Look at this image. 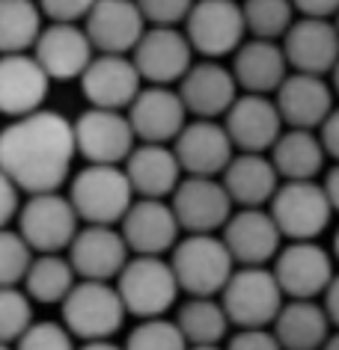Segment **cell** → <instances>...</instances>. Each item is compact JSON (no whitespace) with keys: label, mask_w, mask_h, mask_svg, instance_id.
<instances>
[{"label":"cell","mask_w":339,"mask_h":350,"mask_svg":"<svg viewBox=\"0 0 339 350\" xmlns=\"http://www.w3.org/2000/svg\"><path fill=\"white\" fill-rule=\"evenodd\" d=\"M75 154V125L57 110H33L0 131V170L27 196L63 187Z\"/></svg>","instance_id":"obj_1"},{"label":"cell","mask_w":339,"mask_h":350,"mask_svg":"<svg viewBox=\"0 0 339 350\" xmlns=\"http://www.w3.org/2000/svg\"><path fill=\"white\" fill-rule=\"evenodd\" d=\"M179 288L190 297H217L236 273V258L214 232H190L170 256Z\"/></svg>","instance_id":"obj_2"},{"label":"cell","mask_w":339,"mask_h":350,"mask_svg":"<svg viewBox=\"0 0 339 350\" xmlns=\"http://www.w3.org/2000/svg\"><path fill=\"white\" fill-rule=\"evenodd\" d=\"M68 199L84 223L116 226L137 193L123 163H86L68 185Z\"/></svg>","instance_id":"obj_3"},{"label":"cell","mask_w":339,"mask_h":350,"mask_svg":"<svg viewBox=\"0 0 339 350\" xmlns=\"http://www.w3.org/2000/svg\"><path fill=\"white\" fill-rule=\"evenodd\" d=\"M116 291L125 303V312L134 318H161L176 303L179 279L164 256H134L116 276Z\"/></svg>","instance_id":"obj_4"},{"label":"cell","mask_w":339,"mask_h":350,"mask_svg":"<svg viewBox=\"0 0 339 350\" xmlns=\"http://www.w3.org/2000/svg\"><path fill=\"white\" fill-rule=\"evenodd\" d=\"M125 303L116 285L101 279H81L63 300V323L75 338H110L125 321Z\"/></svg>","instance_id":"obj_5"},{"label":"cell","mask_w":339,"mask_h":350,"mask_svg":"<svg viewBox=\"0 0 339 350\" xmlns=\"http://www.w3.org/2000/svg\"><path fill=\"white\" fill-rule=\"evenodd\" d=\"M283 288L274 270L265 265L238 267L221 291V303L229 321L238 329L244 327H271L277 312L283 309Z\"/></svg>","instance_id":"obj_6"},{"label":"cell","mask_w":339,"mask_h":350,"mask_svg":"<svg viewBox=\"0 0 339 350\" xmlns=\"http://www.w3.org/2000/svg\"><path fill=\"white\" fill-rule=\"evenodd\" d=\"M77 229H81V217H77L72 199L63 196L60 190L30 193V199L18 211V232L33 252L68 250Z\"/></svg>","instance_id":"obj_7"},{"label":"cell","mask_w":339,"mask_h":350,"mask_svg":"<svg viewBox=\"0 0 339 350\" xmlns=\"http://www.w3.org/2000/svg\"><path fill=\"white\" fill-rule=\"evenodd\" d=\"M185 33L194 51L205 59L236 54L247 36L244 10L236 0H194L185 18Z\"/></svg>","instance_id":"obj_8"},{"label":"cell","mask_w":339,"mask_h":350,"mask_svg":"<svg viewBox=\"0 0 339 350\" xmlns=\"http://www.w3.org/2000/svg\"><path fill=\"white\" fill-rule=\"evenodd\" d=\"M271 217L289 241H316L327 229L334 205L316 181H283L271 199Z\"/></svg>","instance_id":"obj_9"},{"label":"cell","mask_w":339,"mask_h":350,"mask_svg":"<svg viewBox=\"0 0 339 350\" xmlns=\"http://www.w3.org/2000/svg\"><path fill=\"white\" fill-rule=\"evenodd\" d=\"M72 125L77 154L86 157V163H125V157L134 152L137 134L123 110L90 107Z\"/></svg>","instance_id":"obj_10"},{"label":"cell","mask_w":339,"mask_h":350,"mask_svg":"<svg viewBox=\"0 0 339 350\" xmlns=\"http://www.w3.org/2000/svg\"><path fill=\"white\" fill-rule=\"evenodd\" d=\"M131 59L146 83L170 86L179 83L194 66V45L179 27H152L143 33L131 51Z\"/></svg>","instance_id":"obj_11"},{"label":"cell","mask_w":339,"mask_h":350,"mask_svg":"<svg viewBox=\"0 0 339 350\" xmlns=\"http://www.w3.org/2000/svg\"><path fill=\"white\" fill-rule=\"evenodd\" d=\"M274 276L289 300H316L334 279V258L316 241H292L274 258Z\"/></svg>","instance_id":"obj_12"},{"label":"cell","mask_w":339,"mask_h":350,"mask_svg":"<svg viewBox=\"0 0 339 350\" xmlns=\"http://www.w3.org/2000/svg\"><path fill=\"white\" fill-rule=\"evenodd\" d=\"M173 211L179 226L190 232H217L232 217V199L226 193L223 181L212 175H188L173 190Z\"/></svg>","instance_id":"obj_13"},{"label":"cell","mask_w":339,"mask_h":350,"mask_svg":"<svg viewBox=\"0 0 339 350\" xmlns=\"http://www.w3.org/2000/svg\"><path fill=\"white\" fill-rule=\"evenodd\" d=\"M77 81H81V92L90 101V107L104 110H128V104L143 90V77L128 54L92 57Z\"/></svg>","instance_id":"obj_14"},{"label":"cell","mask_w":339,"mask_h":350,"mask_svg":"<svg viewBox=\"0 0 339 350\" xmlns=\"http://www.w3.org/2000/svg\"><path fill=\"white\" fill-rule=\"evenodd\" d=\"M283 125L277 101L259 92L238 95L223 116V128L238 152H271L277 137L283 134Z\"/></svg>","instance_id":"obj_15"},{"label":"cell","mask_w":339,"mask_h":350,"mask_svg":"<svg viewBox=\"0 0 339 350\" xmlns=\"http://www.w3.org/2000/svg\"><path fill=\"white\" fill-rule=\"evenodd\" d=\"M119 232L134 256H164L179 243L181 226L170 202L140 196L119 220Z\"/></svg>","instance_id":"obj_16"},{"label":"cell","mask_w":339,"mask_h":350,"mask_svg":"<svg viewBox=\"0 0 339 350\" xmlns=\"http://www.w3.org/2000/svg\"><path fill=\"white\" fill-rule=\"evenodd\" d=\"M128 252L131 250H128L123 232L116 226L99 223H86L68 243V261H72L75 273L81 279H101V282L119 276V270L131 258Z\"/></svg>","instance_id":"obj_17"},{"label":"cell","mask_w":339,"mask_h":350,"mask_svg":"<svg viewBox=\"0 0 339 350\" xmlns=\"http://www.w3.org/2000/svg\"><path fill=\"white\" fill-rule=\"evenodd\" d=\"M84 30L99 54H131L146 33V18L137 0H95Z\"/></svg>","instance_id":"obj_18"},{"label":"cell","mask_w":339,"mask_h":350,"mask_svg":"<svg viewBox=\"0 0 339 350\" xmlns=\"http://www.w3.org/2000/svg\"><path fill=\"white\" fill-rule=\"evenodd\" d=\"M128 122L140 143H173L188 125V107L179 90L152 83L128 104Z\"/></svg>","instance_id":"obj_19"},{"label":"cell","mask_w":339,"mask_h":350,"mask_svg":"<svg viewBox=\"0 0 339 350\" xmlns=\"http://www.w3.org/2000/svg\"><path fill=\"white\" fill-rule=\"evenodd\" d=\"M51 92V77L42 63L27 51L0 54V113L3 116H27L42 110Z\"/></svg>","instance_id":"obj_20"},{"label":"cell","mask_w":339,"mask_h":350,"mask_svg":"<svg viewBox=\"0 0 339 350\" xmlns=\"http://www.w3.org/2000/svg\"><path fill=\"white\" fill-rule=\"evenodd\" d=\"M173 152H176L181 170L188 175H223L229 161L236 157L226 128L217 119H197L181 128V134L173 139Z\"/></svg>","instance_id":"obj_21"},{"label":"cell","mask_w":339,"mask_h":350,"mask_svg":"<svg viewBox=\"0 0 339 350\" xmlns=\"http://www.w3.org/2000/svg\"><path fill=\"white\" fill-rule=\"evenodd\" d=\"M223 243L229 247L236 265H268L280 252L283 232L265 208H238L223 226Z\"/></svg>","instance_id":"obj_22"},{"label":"cell","mask_w":339,"mask_h":350,"mask_svg":"<svg viewBox=\"0 0 339 350\" xmlns=\"http://www.w3.org/2000/svg\"><path fill=\"white\" fill-rule=\"evenodd\" d=\"M286 59L294 72L330 75L339 63V30L330 18H310L301 15L283 36Z\"/></svg>","instance_id":"obj_23"},{"label":"cell","mask_w":339,"mask_h":350,"mask_svg":"<svg viewBox=\"0 0 339 350\" xmlns=\"http://www.w3.org/2000/svg\"><path fill=\"white\" fill-rule=\"evenodd\" d=\"M179 95L197 119H221L238 98V81L232 68L221 66L217 59H203L190 66L179 81Z\"/></svg>","instance_id":"obj_24"},{"label":"cell","mask_w":339,"mask_h":350,"mask_svg":"<svg viewBox=\"0 0 339 350\" xmlns=\"http://www.w3.org/2000/svg\"><path fill=\"white\" fill-rule=\"evenodd\" d=\"M33 57L42 63L51 81H72V77H81L84 68L90 66L92 42L86 30L72 21H51L48 27H42L33 45Z\"/></svg>","instance_id":"obj_25"},{"label":"cell","mask_w":339,"mask_h":350,"mask_svg":"<svg viewBox=\"0 0 339 350\" xmlns=\"http://www.w3.org/2000/svg\"><path fill=\"white\" fill-rule=\"evenodd\" d=\"M274 101L289 128L316 131L334 113V90L325 83V75H289L274 92Z\"/></svg>","instance_id":"obj_26"},{"label":"cell","mask_w":339,"mask_h":350,"mask_svg":"<svg viewBox=\"0 0 339 350\" xmlns=\"http://www.w3.org/2000/svg\"><path fill=\"white\" fill-rule=\"evenodd\" d=\"M123 170L131 181L134 193L143 199H164L181 181V163L170 143H140L125 157Z\"/></svg>","instance_id":"obj_27"},{"label":"cell","mask_w":339,"mask_h":350,"mask_svg":"<svg viewBox=\"0 0 339 350\" xmlns=\"http://www.w3.org/2000/svg\"><path fill=\"white\" fill-rule=\"evenodd\" d=\"M289 59L277 39H244L236 51L232 75L238 81V90L274 95L280 83L289 77Z\"/></svg>","instance_id":"obj_28"},{"label":"cell","mask_w":339,"mask_h":350,"mask_svg":"<svg viewBox=\"0 0 339 350\" xmlns=\"http://www.w3.org/2000/svg\"><path fill=\"white\" fill-rule=\"evenodd\" d=\"M221 181L238 208H262L280 187V172L265 152H241L229 161Z\"/></svg>","instance_id":"obj_29"},{"label":"cell","mask_w":339,"mask_h":350,"mask_svg":"<svg viewBox=\"0 0 339 350\" xmlns=\"http://www.w3.org/2000/svg\"><path fill=\"white\" fill-rule=\"evenodd\" d=\"M327 157V148L316 131L289 128L271 146V163L283 181H316Z\"/></svg>","instance_id":"obj_30"},{"label":"cell","mask_w":339,"mask_h":350,"mask_svg":"<svg viewBox=\"0 0 339 350\" xmlns=\"http://www.w3.org/2000/svg\"><path fill=\"white\" fill-rule=\"evenodd\" d=\"M271 327L283 350H321L327 341L330 318L316 300H289L277 312Z\"/></svg>","instance_id":"obj_31"},{"label":"cell","mask_w":339,"mask_h":350,"mask_svg":"<svg viewBox=\"0 0 339 350\" xmlns=\"http://www.w3.org/2000/svg\"><path fill=\"white\" fill-rule=\"evenodd\" d=\"M77 273L68 256L60 252H39L33 256L27 276H24V291L36 303H63L66 294L75 288Z\"/></svg>","instance_id":"obj_32"},{"label":"cell","mask_w":339,"mask_h":350,"mask_svg":"<svg viewBox=\"0 0 339 350\" xmlns=\"http://www.w3.org/2000/svg\"><path fill=\"white\" fill-rule=\"evenodd\" d=\"M179 329L188 338V345H221L229 329V314L223 303L214 297H190L179 309Z\"/></svg>","instance_id":"obj_33"},{"label":"cell","mask_w":339,"mask_h":350,"mask_svg":"<svg viewBox=\"0 0 339 350\" xmlns=\"http://www.w3.org/2000/svg\"><path fill=\"white\" fill-rule=\"evenodd\" d=\"M42 10L36 0H0V54H21L36 45Z\"/></svg>","instance_id":"obj_34"},{"label":"cell","mask_w":339,"mask_h":350,"mask_svg":"<svg viewBox=\"0 0 339 350\" xmlns=\"http://www.w3.org/2000/svg\"><path fill=\"white\" fill-rule=\"evenodd\" d=\"M244 24L253 39H283L294 24L292 0H244Z\"/></svg>","instance_id":"obj_35"},{"label":"cell","mask_w":339,"mask_h":350,"mask_svg":"<svg viewBox=\"0 0 339 350\" xmlns=\"http://www.w3.org/2000/svg\"><path fill=\"white\" fill-rule=\"evenodd\" d=\"M188 338L181 336L179 323L167 318H143L128 332L125 350H188Z\"/></svg>","instance_id":"obj_36"},{"label":"cell","mask_w":339,"mask_h":350,"mask_svg":"<svg viewBox=\"0 0 339 350\" xmlns=\"http://www.w3.org/2000/svg\"><path fill=\"white\" fill-rule=\"evenodd\" d=\"M33 323L30 294L18 285H0V341L12 345L18 341Z\"/></svg>","instance_id":"obj_37"},{"label":"cell","mask_w":339,"mask_h":350,"mask_svg":"<svg viewBox=\"0 0 339 350\" xmlns=\"http://www.w3.org/2000/svg\"><path fill=\"white\" fill-rule=\"evenodd\" d=\"M33 261L30 243L15 229H0V285H21Z\"/></svg>","instance_id":"obj_38"},{"label":"cell","mask_w":339,"mask_h":350,"mask_svg":"<svg viewBox=\"0 0 339 350\" xmlns=\"http://www.w3.org/2000/svg\"><path fill=\"white\" fill-rule=\"evenodd\" d=\"M15 350H77L75 336L66 323L57 321H33L27 332L15 341Z\"/></svg>","instance_id":"obj_39"},{"label":"cell","mask_w":339,"mask_h":350,"mask_svg":"<svg viewBox=\"0 0 339 350\" xmlns=\"http://www.w3.org/2000/svg\"><path fill=\"white\" fill-rule=\"evenodd\" d=\"M146 24H155V27H176L188 18L194 0H137Z\"/></svg>","instance_id":"obj_40"},{"label":"cell","mask_w":339,"mask_h":350,"mask_svg":"<svg viewBox=\"0 0 339 350\" xmlns=\"http://www.w3.org/2000/svg\"><path fill=\"white\" fill-rule=\"evenodd\" d=\"M42 15H45L48 21H84L86 15H90L92 3L95 0H36Z\"/></svg>","instance_id":"obj_41"},{"label":"cell","mask_w":339,"mask_h":350,"mask_svg":"<svg viewBox=\"0 0 339 350\" xmlns=\"http://www.w3.org/2000/svg\"><path fill=\"white\" fill-rule=\"evenodd\" d=\"M226 350H283V345L277 341L274 329L268 327H244L229 338Z\"/></svg>","instance_id":"obj_42"},{"label":"cell","mask_w":339,"mask_h":350,"mask_svg":"<svg viewBox=\"0 0 339 350\" xmlns=\"http://www.w3.org/2000/svg\"><path fill=\"white\" fill-rule=\"evenodd\" d=\"M18 193H21V187L15 185V181L3 170H0V229H3V226H10L15 217H18V211H21Z\"/></svg>","instance_id":"obj_43"},{"label":"cell","mask_w":339,"mask_h":350,"mask_svg":"<svg viewBox=\"0 0 339 350\" xmlns=\"http://www.w3.org/2000/svg\"><path fill=\"white\" fill-rule=\"evenodd\" d=\"M294 12L310 15V18H334L339 12V0H292Z\"/></svg>","instance_id":"obj_44"},{"label":"cell","mask_w":339,"mask_h":350,"mask_svg":"<svg viewBox=\"0 0 339 350\" xmlns=\"http://www.w3.org/2000/svg\"><path fill=\"white\" fill-rule=\"evenodd\" d=\"M318 131H321L318 137H321V143H325L327 154L339 161V110H336V107H334V113H330V116L325 119V125H321Z\"/></svg>","instance_id":"obj_45"},{"label":"cell","mask_w":339,"mask_h":350,"mask_svg":"<svg viewBox=\"0 0 339 350\" xmlns=\"http://www.w3.org/2000/svg\"><path fill=\"white\" fill-rule=\"evenodd\" d=\"M325 297V312H327V318L334 327H339V273L330 279V285H327V291L321 294Z\"/></svg>","instance_id":"obj_46"},{"label":"cell","mask_w":339,"mask_h":350,"mask_svg":"<svg viewBox=\"0 0 339 350\" xmlns=\"http://www.w3.org/2000/svg\"><path fill=\"white\" fill-rule=\"evenodd\" d=\"M321 187H325V193L330 199V205H334V211H339V161H336L334 170L325 175V185Z\"/></svg>","instance_id":"obj_47"},{"label":"cell","mask_w":339,"mask_h":350,"mask_svg":"<svg viewBox=\"0 0 339 350\" xmlns=\"http://www.w3.org/2000/svg\"><path fill=\"white\" fill-rule=\"evenodd\" d=\"M77 350H125V347H119V345H113L110 338H95V341H84Z\"/></svg>","instance_id":"obj_48"},{"label":"cell","mask_w":339,"mask_h":350,"mask_svg":"<svg viewBox=\"0 0 339 350\" xmlns=\"http://www.w3.org/2000/svg\"><path fill=\"white\" fill-rule=\"evenodd\" d=\"M321 350H339V332L336 336H327V341L321 345Z\"/></svg>","instance_id":"obj_49"},{"label":"cell","mask_w":339,"mask_h":350,"mask_svg":"<svg viewBox=\"0 0 339 350\" xmlns=\"http://www.w3.org/2000/svg\"><path fill=\"white\" fill-rule=\"evenodd\" d=\"M188 350H223V347H217V345H190Z\"/></svg>","instance_id":"obj_50"},{"label":"cell","mask_w":339,"mask_h":350,"mask_svg":"<svg viewBox=\"0 0 339 350\" xmlns=\"http://www.w3.org/2000/svg\"><path fill=\"white\" fill-rule=\"evenodd\" d=\"M330 75H334V90H336V95H339V63L334 66V72H330Z\"/></svg>","instance_id":"obj_51"},{"label":"cell","mask_w":339,"mask_h":350,"mask_svg":"<svg viewBox=\"0 0 339 350\" xmlns=\"http://www.w3.org/2000/svg\"><path fill=\"white\" fill-rule=\"evenodd\" d=\"M334 252H336V258H339V232H336V238H334Z\"/></svg>","instance_id":"obj_52"},{"label":"cell","mask_w":339,"mask_h":350,"mask_svg":"<svg viewBox=\"0 0 339 350\" xmlns=\"http://www.w3.org/2000/svg\"><path fill=\"white\" fill-rule=\"evenodd\" d=\"M0 350H15V347H10V345H3V341H0Z\"/></svg>","instance_id":"obj_53"},{"label":"cell","mask_w":339,"mask_h":350,"mask_svg":"<svg viewBox=\"0 0 339 350\" xmlns=\"http://www.w3.org/2000/svg\"><path fill=\"white\" fill-rule=\"evenodd\" d=\"M336 30H339V12H336Z\"/></svg>","instance_id":"obj_54"}]
</instances>
